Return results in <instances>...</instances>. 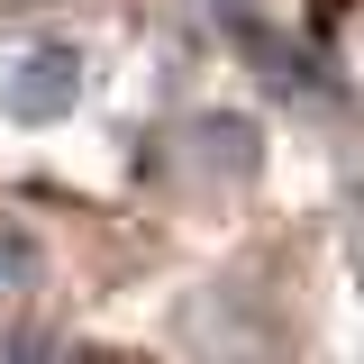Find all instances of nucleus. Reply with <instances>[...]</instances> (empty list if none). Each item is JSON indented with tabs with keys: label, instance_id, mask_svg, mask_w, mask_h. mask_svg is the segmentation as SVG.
I'll return each mask as SVG.
<instances>
[{
	"label": "nucleus",
	"instance_id": "nucleus-3",
	"mask_svg": "<svg viewBox=\"0 0 364 364\" xmlns=\"http://www.w3.org/2000/svg\"><path fill=\"white\" fill-rule=\"evenodd\" d=\"M0 364H46V337H28V346H9Z\"/></svg>",
	"mask_w": 364,
	"mask_h": 364
},
{
	"label": "nucleus",
	"instance_id": "nucleus-2",
	"mask_svg": "<svg viewBox=\"0 0 364 364\" xmlns=\"http://www.w3.org/2000/svg\"><path fill=\"white\" fill-rule=\"evenodd\" d=\"M28 273H37V246H28V237H9V228H0V291H18V282H28Z\"/></svg>",
	"mask_w": 364,
	"mask_h": 364
},
{
	"label": "nucleus",
	"instance_id": "nucleus-1",
	"mask_svg": "<svg viewBox=\"0 0 364 364\" xmlns=\"http://www.w3.org/2000/svg\"><path fill=\"white\" fill-rule=\"evenodd\" d=\"M73 100H82V55H73V46H37V55L9 64V119H18V128L73 119Z\"/></svg>",
	"mask_w": 364,
	"mask_h": 364
}]
</instances>
